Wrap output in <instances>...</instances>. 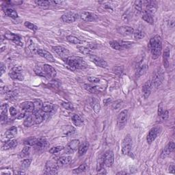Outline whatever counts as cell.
I'll use <instances>...</instances> for the list:
<instances>
[{"instance_id":"6da1fadb","label":"cell","mask_w":175,"mask_h":175,"mask_svg":"<svg viewBox=\"0 0 175 175\" xmlns=\"http://www.w3.org/2000/svg\"><path fill=\"white\" fill-rule=\"evenodd\" d=\"M150 48L152 58L153 60L158 58L162 52V43L161 37L159 35H155L150 40Z\"/></svg>"},{"instance_id":"7a4b0ae2","label":"cell","mask_w":175,"mask_h":175,"mask_svg":"<svg viewBox=\"0 0 175 175\" xmlns=\"http://www.w3.org/2000/svg\"><path fill=\"white\" fill-rule=\"evenodd\" d=\"M65 61L66 65L75 69H84L88 67L87 63L80 57L69 56Z\"/></svg>"},{"instance_id":"3957f363","label":"cell","mask_w":175,"mask_h":175,"mask_svg":"<svg viewBox=\"0 0 175 175\" xmlns=\"http://www.w3.org/2000/svg\"><path fill=\"white\" fill-rule=\"evenodd\" d=\"M132 148V138L129 134L127 135L122 142V153L124 155H129Z\"/></svg>"},{"instance_id":"277c9868","label":"cell","mask_w":175,"mask_h":175,"mask_svg":"<svg viewBox=\"0 0 175 175\" xmlns=\"http://www.w3.org/2000/svg\"><path fill=\"white\" fill-rule=\"evenodd\" d=\"M128 119V111L124 110L119 113L117 118V126L120 130L123 129L125 127Z\"/></svg>"},{"instance_id":"5b68a950","label":"cell","mask_w":175,"mask_h":175,"mask_svg":"<svg viewBox=\"0 0 175 175\" xmlns=\"http://www.w3.org/2000/svg\"><path fill=\"white\" fill-rule=\"evenodd\" d=\"M58 166L57 164V161L54 160L48 161L45 165V171L46 174H57L58 170Z\"/></svg>"},{"instance_id":"8992f818","label":"cell","mask_w":175,"mask_h":175,"mask_svg":"<svg viewBox=\"0 0 175 175\" xmlns=\"http://www.w3.org/2000/svg\"><path fill=\"white\" fill-rule=\"evenodd\" d=\"M163 79H164V76H163V70L161 69L157 70L155 73L153 77H152V79L151 80L152 88H158L162 84Z\"/></svg>"},{"instance_id":"52a82bcc","label":"cell","mask_w":175,"mask_h":175,"mask_svg":"<svg viewBox=\"0 0 175 175\" xmlns=\"http://www.w3.org/2000/svg\"><path fill=\"white\" fill-rule=\"evenodd\" d=\"M9 76L14 80L22 81L23 79V75L21 68L19 66H15L9 72Z\"/></svg>"},{"instance_id":"ba28073f","label":"cell","mask_w":175,"mask_h":175,"mask_svg":"<svg viewBox=\"0 0 175 175\" xmlns=\"http://www.w3.org/2000/svg\"><path fill=\"white\" fill-rule=\"evenodd\" d=\"M79 145H80V142H79V139H73L66 146V147H65L64 150H65V153H73L74 152L76 151L77 149H78Z\"/></svg>"},{"instance_id":"9c48e42d","label":"cell","mask_w":175,"mask_h":175,"mask_svg":"<svg viewBox=\"0 0 175 175\" xmlns=\"http://www.w3.org/2000/svg\"><path fill=\"white\" fill-rule=\"evenodd\" d=\"M103 161L104 166L106 167H112L114 162V155L112 150H108L103 155Z\"/></svg>"},{"instance_id":"30bf717a","label":"cell","mask_w":175,"mask_h":175,"mask_svg":"<svg viewBox=\"0 0 175 175\" xmlns=\"http://www.w3.org/2000/svg\"><path fill=\"white\" fill-rule=\"evenodd\" d=\"M160 131H161V127H155L152 128V129L149 131V132H148L147 137V141L148 144L150 145L152 142H153L155 140V139L157 138V136H159Z\"/></svg>"},{"instance_id":"8fae6325","label":"cell","mask_w":175,"mask_h":175,"mask_svg":"<svg viewBox=\"0 0 175 175\" xmlns=\"http://www.w3.org/2000/svg\"><path fill=\"white\" fill-rule=\"evenodd\" d=\"M79 17V15L74 12H68L61 17V19L65 23H71L76 21Z\"/></svg>"},{"instance_id":"7c38bea8","label":"cell","mask_w":175,"mask_h":175,"mask_svg":"<svg viewBox=\"0 0 175 175\" xmlns=\"http://www.w3.org/2000/svg\"><path fill=\"white\" fill-rule=\"evenodd\" d=\"M49 147V143L47 139L43 138H38L36 145H34L35 149L37 151H43V150H46Z\"/></svg>"},{"instance_id":"4fadbf2b","label":"cell","mask_w":175,"mask_h":175,"mask_svg":"<svg viewBox=\"0 0 175 175\" xmlns=\"http://www.w3.org/2000/svg\"><path fill=\"white\" fill-rule=\"evenodd\" d=\"M52 49L60 57H62V58L65 60L67 58V57L70 56L69 51L66 49H65V47H63V46H53Z\"/></svg>"},{"instance_id":"5bb4252c","label":"cell","mask_w":175,"mask_h":175,"mask_svg":"<svg viewBox=\"0 0 175 175\" xmlns=\"http://www.w3.org/2000/svg\"><path fill=\"white\" fill-rule=\"evenodd\" d=\"M45 77L49 79H52L56 76V70L53 66L49 65H44L42 66Z\"/></svg>"},{"instance_id":"9a60e30c","label":"cell","mask_w":175,"mask_h":175,"mask_svg":"<svg viewBox=\"0 0 175 175\" xmlns=\"http://www.w3.org/2000/svg\"><path fill=\"white\" fill-rule=\"evenodd\" d=\"M145 6L146 7V12L150 15L154 14L157 10V2L156 1H145Z\"/></svg>"},{"instance_id":"2e32d148","label":"cell","mask_w":175,"mask_h":175,"mask_svg":"<svg viewBox=\"0 0 175 175\" xmlns=\"http://www.w3.org/2000/svg\"><path fill=\"white\" fill-rule=\"evenodd\" d=\"M90 58L92 62L95 64V65L101 68H107V63L105 60H104L103 58L101 57L97 56V55H90Z\"/></svg>"},{"instance_id":"e0dca14e","label":"cell","mask_w":175,"mask_h":175,"mask_svg":"<svg viewBox=\"0 0 175 175\" xmlns=\"http://www.w3.org/2000/svg\"><path fill=\"white\" fill-rule=\"evenodd\" d=\"M174 148H175L174 143L173 142H170L168 144V145L166 146L164 149L163 150V151L161 152V158L165 159L166 157L169 156L170 154H171L172 152L174 151Z\"/></svg>"},{"instance_id":"ac0fdd59","label":"cell","mask_w":175,"mask_h":175,"mask_svg":"<svg viewBox=\"0 0 175 175\" xmlns=\"http://www.w3.org/2000/svg\"><path fill=\"white\" fill-rule=\"evenodd\" d=\"M79 17L80 18L84 21L86 22H92L94 21L97 19V15L93 14L92 12H81L79 14Z\"/></svg>"},{"instance_id":"d6986e66","label":"cell","mask_w":175,"mask_h":175,"mask_svg":"<svg viewBox=\"0 0 175 175\" xmlns=\"http://www.w3.org/2000/svg\"><path fill=\"white\" fill-rule=\"evenodd\" d=\"M152 89V86L151 81H147L142 86V92L143 96L145 99H148V97L150 96V93H151V90Z\"/></svg>"},{"instance_id":"ffe728a7","label":"cell","mask_w":175,"mask_h":175,"mask_svg":"<svg viewBox=\"0 0 175 175\" xmlns=\"http://www.w3.org/2000/svg\"><path fill=\"white\" fill-rule=\"evenodd\" d=\"M4 36H5V38L15 42L17 45H20L21 46L23 45V43H21V38H20L18 35L14 34V33L10 32H6Z\"/></svg>"},{"instance_id":"44dd1931","label":"cell","mask_w":175,"mask_h":175,"mask_svg":"<svg viewBox=\"0 0 175 175\" xmlns=\"http://www.w3.org/2000/svg\"><path fill=\"white\" fill-rule=\"evenodd\" d=\"M117 31L119 34L123 36H130V35L134 34V28L129 26H121L117 29Z\"/></svg>"},{"instance_id":"7402d4cb","label":"cell","mask_w":175,"mask_h":175,"mask_svg":"<svg viewBox=\"0 0 175 175\" xmlns=\"http://www.w3.org/2000/svg\"><path fill=\"white\" fill-rule=\"evenodd\" d=\"M20 107L23 112L32 113L34 112V103L31 101H25L20 104Z\"/></svg>"},{"instance_id":"603a6c76","label":"cell","mask_w":175,"mask_h":175,"mask_svg":"<svg viewBox=\"0 0 175 175\" xmlns=\"http://www.w3.org/2000/svg\"><path fill=\"white\" fill-rule=\"evenodd\" d=\"M72 161L71 157L69 156H63L60 157V158L57 160V164L58 166V167H64L69 164V163Z\"/></svg>"},{"instance_id":"cb8c5ba5","label":"cell","mask_w":175,"mask_h":175,"mask_svg":"<svg viewBox=\"0 0 175 175\" xmlns=\"http://www.w3.org/2000/svg\"><path fill=\"white\" fill-rule=\"evenodd\" d=\"M37 53L39 55H41V57L45 58L46 60L51 62H55V59L53 55L50 54L49 52H47L45 49H38Z\"/></svg>"},{"instance_id":"d4e9b609","label":"cell","mask_w":175,"mask_h":175,"mask_svg":"<svg viewBox=\"0 0 175 175\" xmlns=\"http://www.w3.org/2000/svg\"><path fill=\"white\" fill-rule=\"evenodd\" d=\"M35 124V120L34 114H29L25 116L23 121V125L26 127H30Z\"/></svg>"},{"instance_id":"484cf974","label":"cell","mask_w":175,"mask_h":175,"mask_svg":"<svg viewBox=\"0 0 175 175\" xmlns=\"http://www.w3.org/2000/svg\"><path fill=\"white\" fill-rule=\"evenodd\" d=\"M42 111H43L45 114H52V113H54L55 105H53V104L51 103H45L43 104Z\"/></svg>"},{"instance_id":"4316f807","label":"cell","mask_w":175,"mask_h":175,"mask_svg":"<svg viewBox=\"0 0 175 175\" xmlns=\"http://www.w3.org/2000/svg\"><path fill=\"white\" fill-rule=\"evenodd\" d=\"M89 148V143L88 142H83L82 143L80 144L78 148V152L79 156H82L86 154L87 150Z\"/></svg>"},{"instance_id":"83f0119b","label":"cell","mask_w":175,"mask_h":175,"mask_svg":"<svg viewBox=\"0 0 175 175\" xmlns=\"http://www.w3.org/2000/svg\"><path fill=\"white\" fill-rule=\"evenodd\" d=\"M33 114H34V116L35 124L38 125V124H41L42 122L45 120L46 114L43 112V111L37 112V113H33Z\"/></svg>"},{"instance_id":"f1b7e54d","label":"cell","mask_w":175,"mask_h":175,"mask_svg":"<svg viewBox=\"0 0 175 175\" xmlns=\"http://www.w3.org/2000/svg\"><path fill=\"white\" fill-rule=\"evenodd\" d=\"M90 105H91L93 110L94 111L95 113L98 114L100 112L101 110V105L99 101L96 98H92L91 101H90Z\"/></svg>"},{"instance_id":"f546056e","label":"cell","mask_w":175,"mask_h":175,"mask_svg":"<svg viewBox=\"0 0 175 175\" xmlns=\"http://www.w3.org/2000/svg\"><path fill=\"white\" fill-rule=\"evenodd\" d=\"M8 109V104H2L1 106V120L2 122L7 121Z\"/></svg>"},{"instance_id":"4dcf8cb0","label":"cell","mask_w":175,"mask_h":175,"mask_svg":"<svg viewBox=\"0 0 175 175\" xmlns=\"http://www.w3.org/2000/svg\"><path fill=\"white\" fill-rule=\"evenodd\" d=\"M17 145V141L16 139H10L8 140V142L4 144V147H3V149L4 150H9L11 149V148H15L16 146Z\"/></svg>"},{"instance_id":"1f68e13d","label":"cell","mask_w":175,"mask_h":175,"mask_svg":"<svg viewBox=\"0 0 175 175\" xmlns=\"http://www.w3.org/2000/svg\"><path fill=\"white\" fill-rule=\"evenodd\" d=\"M17 134V128L16 127H12L10 128L9 129L7 130V131L6 132L5 136L6 138L10 139L11 138H14V137L16 136V134Z\"/></svg>"},{"instance_id":"d6a6232c","label":"cell","mask_w":175,"mask_h":175,"mask_svg":"<svg viewBox=\"0 0 175 175\" xmlns=\"http://www.w3.org/2000/svg\"><path fill=\"white\" fill-rule=\"evenodd\" d=\"M34 3L36 4V6H38V7L41 8H47L49 7V6L53 4L52 1H46V0H44V1H35Z\"/></svg>"},{"instance_id":"836d02e7","label":"cell","mask_w":175,"mask_h":175,"mask_svg":"<svg viewBox=\"0 0 175 175\" xmlns=\"http://www.w3.org/2000/svg\"><path fill=\"white\" fill-rule=\"evenodd\" d=\"M71 119H72L73 123L75 126H77V127H81V126H82L84 122L79 115L77 114L73 115Z\"/></svg>"},{"instance_id":"e575fe53","label":"cell","mask_w":175,"mask_h":175,"mask_svg":"<svg viewBox=\"0 0 175 175\" xmlns=\"http://www.w3.org/2000/svg\"><path fill=\"white\" fill-rule=\"evenodd\" d=\"M88 169V166L86 164V163H83L79 166L78 168H75V169L73 170V173L75 174H81V173H84V172H86Z\"/></svg>"},{"instance_id":"d590c367","label":"cell","mask_w":175,"mask_h":175,"mask_svg":"<svg viewBox=\"0 0 175 175\" xmlns=\"http://www.w3.org/2000/svg\"><path fill=\"white\" fill-rule=\"evenodd\" d=\"M4 12H5L6 16L13 19H16L19 16L17 11H15L14 9H12V8H6L5 10H4Z\"/></svg>"},{"instance_id":"8d00e7d4","label":"cell","mask_w":175,"mask_h":175,"mask_svg":"<svg viewBox=\"0 0 175 175\" xmlns=\"http://www.w3.org/2000/svg\"><path fill=\"white\" fill-rule=\"evenodd\" d=\"M169 57H170V49L168 48H166L163 55V65H164L166 68H167L168 66H169Z\"/></svg>"},{"instance_id":"74e56055","label":"cell","mask_w":175,"mask_h":175,"mask_svg":"<svg viewBox=\"0 0 175 175\" xmlns=\"http://www.w3.org/2000/svg\"><path fill=\"white\" fill-rule=\"evenodd\" d=\"M34 103V112L33 113H37L39 112H41L43 109V102L40 100H37L33 102Z\"/></svg>"},{"instance_id":"f35d334b","label":"cell","mask_w":175,"mask_h":175,"mask_svg":"<svg viewBox=\"0 0 175 175\" xmlns=\"http://www.w3.org/2000/svg\"><path fill=\"white\" fill-rule=\"evenodd\" d=\"M30 153V146H25V147L23 148V150L20 152L19 157L21 158H26L29 155Z\"/></svg>"},{"instance_id":"ab89813d","label":"cell","mask_w":175,"mask_h":175,"mask_svg":"<svg viewBox=\"0 0 175 175\" xmlns=\"http://www.w3.org/2000/svg\"><path fill=\"white\" fill-rule=\"evenodd\" d=\"M142 19L146 22H147L148 23L150 24V25H153L154 23V19L152 18V15L149 14L148 12H145L142 15Z\"/></svg>"},{"instance_id":"60d3db41","label":"cell","mask_w":175,"mask_h":175,"mask_svg":"<svg viewBox=\"0 0 175 175\" xmlns=\"http://www.w3.org/2000/svg\"><path fill=\"white\" fill-rule=\"evenodd\" d=\"M148 70V66L147 65H143L139 66L138 68V69L137 70L136 72V76H138V77L143 75L144 74H145L147 73Z\"/></svg>"},{"instance_id":"b9f144b4","label":"cell","mask_w":175,"mask_h":175,"mask_svg":"<svg viewBox=\"0 0 175 175\" xmlns=\"http://www.w3.org/2000/svg\"><path fill=\"white\" fill-rule=\"evenodd\" d=\"M84 88H85V89L87 90L88 92L92 93V94H98L99 93L98 89H97L96 86H94L90 85V84H85V85H84Z\"/></svg>"},{"instance_id":"7bdbcfd3","label":"cell","mask_w":175,"mask_h":175,"mask_svg":"<svg viewBox=\"0 0 175 175\" xmlns=\"http://www.w3.org/2000/svg\"><path fill=\"white\" fill-rule=\"evenodd\" d=\"M67 41L70 43L75 44V45H79V44L82 43V41H81L80 39L78 38L75 37L74 36H68L66 38Z\"/></svg>"},{"instance_id":"ee69618b","label":"cell","mask_w":175,"mask_h":175,"mask_svg":"<svg viewBox=\"0 0 175 175\" xmlns=\"http://www.w3.org/2000/svg\"><path fill=\"white\" fill-rule=\"evenodd\" d=\"M32 159H25L24 160L22 161L21 164V170H25L30 167V166L32 163Z\"/></svg>"},{"instance_id":"f6af8a7d","label":"cell","mask_w":175,"mask_h":175,"mask_svg":"<svg viewBox=\"0 0 175 175\" xmlns=\"http://www.w3.org/2000/svg\"><path fill=\"white\" fill-rule=\"evenodd\" d=\"M110 45L111 46H112V48H113L115 50H117V51L123 50V49L122 47V46L119 41H110Z\"/></svg>"},{"instance_id":"bcb514c9","label":"cell","mask_w":175,"mask_h":175,"mask_svg":"<svg viewBox=\"0 0 175 175\" xmlns=\"http://www.w3.org/2000/svg\"><path fill=\"white\" fill-rule=\"evenodd\" d=\"M38 138H34V137H31V138H29L28 139H26L25 141H24V145L26 146H33L34 147V145H36V142H37Z\"/></svg>"},{"instance_id":"7dc6e473","label":"cell","mask_w":175,"mask_h":175,"mask_svg":"<svg viewBox=\"0 0 175 175\" xmlns=\"http://www.w3.org/2000/svg\"><path fill=\"white\" fill-rule=\"evenodd\" d=\"M145 1H136L134 2L135 9L138 12H142L143 9V6H145Z\"/></svg>"},{"instance_id":"c3c4849f","label":"cell","mask_w":175,"mask_h":175,"mask_svg":"<svg viewBox=\"0 0 175 175\" xmlns=\"http://www.w3.org/2000/svg\"><path fill=\"white\" fill-rule=\"evenodd\" d=\"M77 49L81 54L84 55H89L91 52V49L88 46H77Z\"/></svg>"},{"instance_id":"681fc988","label":"cell","mask_w":175,"mask_h":175,"mask_svg":"<svg viewBox=\"0 0 175 175\" xmlns=\"http://www.w3.org/2000/svg\"><path fill=\"white\" fill-rule=\"evenodd\" d=\"M120 42L121 45L123 47V49H128L131 48L133 45H134V43H131V42H129V41H121Z\"/></svg>"},{"instance_id":"f907efd6","label":"cell","mask_w":175,"mask_h":175,"mask_svg":"<svg viewBox=\"0 0 175 175\" xmlns=\"http://www.w3.org/2000/svg\"><path fill=\"white\" fill-rule=\"evenodd\" d=\"M64 149H65V147L63 146H57V147H55L51 148L49 150V152L52 154H56L61 152Z\"/></svg>"},{"instance_id":"816d5d0a","label":"cell","mask_w":175,"mask_h":175,"mask_svg":"<svg viewBox=\"0 0 175 175\" xmlns=\"http://www.w3.org/2000/svg\"><path fill=\"white\" fill-rule=\"evenodd\" d=\"M134 38L136 39H138V40H139V39H142L144 37H145V33H144L141 30H137L136 31H134Z\"/></svg>"},{"instance_id":"f5cc1de1","label":"cell","mask_w":175,"mask_h":175,"mask_svg":"<svg viewBox=\"0 0 175 175\" xmlns=\"http://www.w3.org/2000/svg\"><path fill=\"white\" fill-rule=\"evenodd\" d=\"M62 106L67 110L73 111L74 110L73 105L71 103H68V102H63V103H62Z\"/></svg>"},{"instance_id":"db71d44e","label":"cell","mask_w":175,"mask_h":175,"mask_svg":"<svg viewBox=\"0 0 175 175\" xmlns=\"http://www.w3.org/2000/svg\"><path fill=\"white\" fill-rule=\"evenodd\" d=\"M24 25H25V27H27L28 29H30V30L32 31H34V32L38 30L37 26L36 25H34V24L30 23V22L26 21L25 22V23H24Z\"/></svg>"},{"instance_id":"11a10c76","label":"cell","mask_w":175,"mask_h":175,"mask_svg":"<svg viewBox=\"0 0 175 175\" xmlns=\"http://www.w3.org/2000/svg\"><path fill=\"white\" fill-rule=\"evenodd\" d=\"M123 70L124 68L123 66H116V67L113 68V71L114 72V73L118 75H122V73H123Z\"/></svg>"},{"instance_id":"9f6ffc18","label":"cell","mask_w":175,"mask_h":175,"mask_svg":"<svg viewBox=\"0 0 175 175\" xmlns=\"http://www.w3.org/2000/svg\"><path fill=\"white\" fill-rule=\"evenodd\" d=\"M159 117H160L161 121H165L167 120V119L168 118V117H169V112H168V110H164L162 114L159 116Z\"/></svg>"},{"instance_id":"6f0895ef","label":"cell","mask_w":175,"mask_h":175,"mask_svg":"<svg viewBox=\"0 0 175 175\" xmlns=\"http://www.w3.org/2000/svg\"><path fill=\"white\" fill-rule=\"evenodd\" d=\"M88 81H90V83L92 84H97L100 81V79L96 77H90L88 78Z\"/></svg>"},{"instance_id":"680465c9","label":"cell","mask_w":175,"mask_h":175,"mask_svg":"<svg viewBox=\"0 0 175 175\" xmlns=\"http://www.w3.org/2000/svg\"><path fill=\"white\" fill-rule=\"evenodd\" d=\"M9 110H10V114L12 117L17 116V110L15 107H11Z\"/></svg>"},{"instance_id":"91938a15","label":"cell","mask_w":175,"mask_h":175,"mask_svg":"<svg viewBox=\"0 0 175 175\" xmlns=\"http://www.w3.org/2000/svg\"><path fill=\"white\" fill-rule=\"evenodd\" d=\"M26 116L25 115V112H23L22 113H20L19 115H17V119H22V118H25Z\"/></svg>"},{"instance_id":"94428289","label":"cell","mask_w":175,"mask_h":175,"mask_svg":"<svg viewBox=\"0 0 175 175\" xmlns=\"http://www.w3.org/2000/svg\"><path fill=\"white\" fill-rule=\"evenodd\" d=\"M163 111H164V110H163V105H162V104L161 103L160 105H159V107H158V115H159V116H160V115H161V114H162Z\"/></svg>"},{"instance_id":"6125c7cd","label":"cell","mask_w":175,"mask_h":175,"mask_svg":"<svg viewBox=\"0 0 175 175\" xmlns=\"http://www.w3.org/2000/svg\"><path fill=\"white\" fill-rule=\"evenodd\" d=\"M6 71V66L4 65V64H1V75L4 73Z\"/></svg>"},{"instance_id":"be15d7a7","label":"cell","mask_w":175,"mask_h":175,"mask_svg":"<svg viewBox=\"0 0 175 175\" xmlns=\"http://www.w3.org/2000/svg\"><path fill=\"white\" fill-rule=\"evenodd\" d=\"M98 174H107V172H106L105 170L103 168H101V169L98 170Z\"/></svg>"},{"instance_id":"e7e4bbea","label":"cell","mask_w":175,"mask_h":175,"mask_svg":"<svg viewBox=\"0 0 175 175\" xmlns=\"http://www.w3.org/2000/svg\"><path fill=\"white\" fill-rule=\"evenodd\" d=\"M169 172H171V173H174V165H171L169 168Z\"/></svg>"},{"instance_id":"03108f58","label":"cell","mask_w":175,"mask_h":175,"mask_svg":"<svg viewBox=\"0 0 175 175\" xmlns=\"http://www.w3.org/2000/svg\"><path fill=\"white\" fill-rule=\"evenodd\" d=\"M127 173L126 172H119L117 173V174H127Z\"/></svg>"}]
</instances>
